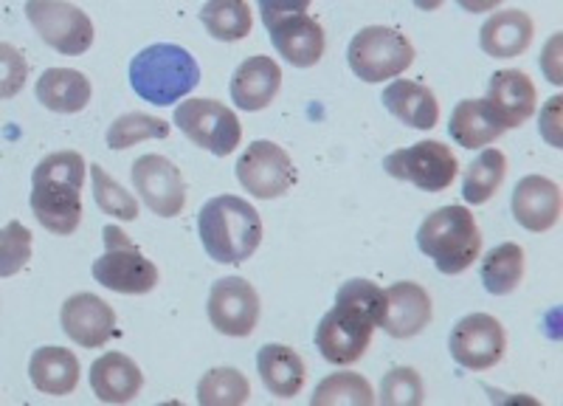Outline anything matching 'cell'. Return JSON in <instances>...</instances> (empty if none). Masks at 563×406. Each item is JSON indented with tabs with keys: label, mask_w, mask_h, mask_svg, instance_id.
Listing matches in <instances>:
<instances>
[{
	"label": "cell",
	"mask_w": 563,
	"mask_h": 406,
	"mask_svg": "<svg viewBox=\"0 0 563 406\" xmlns=\"http://www.w3.org/2000/svg\"><path fill=\"white\" fill-rule=\"evenodd\" d=\"M276 52L294 68H313L321 63L327 52V34L316 18L308 12L279 14L265 23Z\"/></svg>",
	"instance_id": "16"
},
{
	"label": "cell",
	"mask_w": 563,
	"mask_h": 406,
	"mask_svg": "<svg viewBox=\"0 0 563 406\" xmlns=\"http://www.w3.org/2000/svg\"><path fill=\"white\" fill-rule=\"evenodd\" d=\"M200 23L220 43H238L254 29V14L245 0H206Z\"/></svg>",
	"instance_id": "29"
},
{
	"label": "cell",
	"mask_w": 563,
	"mask_h": 406,
	"mask_svg": "<svg viewBox=\"0 0 563 406\" xmlns=\"http://www.w3.org/2000/svg\"><path fill=\"white\" fill-rule=\"evenodd\" d=\"M251 395V384L240 370L214 367L198 381L200 406H240Z\"/></svg>",
	"instance_id": "31"
},
{
	"label": "cell",
	"mask_w": 563,
	"mask_h": 406,
	"mask_svg": "<svg viewBox=\"0 0 563 406\" xmlns=\"http://www.w3.org/2000/svg\"><path fill=\"white\" fill-rule=\"evenodd\" d=\"M417 249L434 260L440 274L456 277L479 260L482 232L467 207H442L431 212L417 229Z\"/></svg>",
	"instance_id": "5"
},
{
	"label": "cell",
	"mask_w": 563,
	"mask_h": 406,
	"mask_svg": "<svg viewBox=\"0 0 563 406\" xmlns=\"http://www.w3.org/2000/svg\"><path fill=\"white\" fill-rule=\"evenodd\" d=\"M79 359L68 348H37L29 361V378L45 395H70L79 384Z\"/></svg>",
	"instance_id": "26"
},
{
	"label": "cell",
	"mask_w": 563,
	"mask_h": 406,
	"mask_svg": "<svg viewBox=\"0 0 563 406\" xmlns=\"http://www.w3.org/2000/svg\"><path fill=\"white\" fill-rule=\"evenodd\" d=\"M209 322L229 339H249L260 325V294L243 277H223L211 285L209 294Z\"/></svg>",
	"instance_id": "13"
},
{
	"label": "cell",
	"mask_w": 563,
	"mask_h": 406,
	"mask_svg": "<svg viewBox=\"0 0 563 406\" xmlns=\"http://www.w3.org/2000/svg\"><path fill=\"white\" fill-rule=\"evenodd\" d=\"M541 133H544L547 144H552L555 150L563 147L561 139V97H552L550 102L541 110Z\"/></svg>",
	"instance_id": "38"
},
{
	"label": "cell",
	"mask_w": 563,
	"mask_h": 406,
	"mask_svg": "<svg viewBox=\"0 0 563 406\" xmlns=\"http://www.w3.org/2000/svg\"><path fill=\"white\" fill-rule=\"evenodd\" d=\"M59 325L70 342H77L85 350H97L115 339L119 325H115V310L97 294L79 290L68 297L59 310Z\"/></svg>",
	"instance_id": "15"
},
{
	"label": "cell",
	"mask_w": 563,
	"mask_h": 406,
	"mask_svg": "<svg viewBox=\"0 0 563 406\" xmlns=\"http://www.w3.org/2000/svg\"><path fill=\"white\" fill-rule=\"evenodd\" d=\"M93 279L124 297H141L158 285V265L141 252L124 229L104 226V252L93 263Z\"/></svg>",
	"instance_id": "6"
},
{
	"label": "cell",
	"mask_w": 563,
	"mask_h": 406,
	"mask_svg": "<svg viewBox=\"0 0 563 406\" xmlns=\"http://www.w3.org/2000/svg\"><path fill=\"white\" fill-rule=\"evenodd\" d=\"M525 249L519 243H499L485 254L482 285L493 297H507L525 279Z\"/></svg>",
	"instance_id": "28"
},
{
	"label": "cell",
	"mask_w": 563,
	"mask_h": 406,
	"mask_svg": "<svg viewBox=\"0 0 563 406\" xmlns=\"http://www.w3.org/2000/svg\"><path fill=\"white\" fill-rule=\"evenodd\" d=\"M29 63L26 57L9 43H0V99H14L26 88Z\"/></svg>",
	"instance_id": "37"
},
{
	"label": "cell",
	"mask_w": 563,
	"mask_h": 406,
	"mask_svg": "<svg viewBox=\"0 0 563 406\" xmlns=\"http://www.w3.org/2000/svg\"><path fill=\"white\" fill-rule=\"evenodd\" d=\"M384 169L397 180L415 184L422 193H442L460 175V162L449 144L426 139L415 147L395 150L384 158Z\"/></svg>",
	"instance_id": "10"
},
{
	"label": "cell",
	"mask_w": 563,
	"mask_h": 406,
	"mask_svg": "<svg viewBox=\"0 0 563 406\" xmlns=\"http://www.w3.org/2000/svg\"><path fill=\"white\" fill-rule=\"evenodd\" d=\"M90 387L102 404H130L144 387V375L130 355L110 350L90 364Z\"/></svg>",
	"instance_id": "21"
},
{
	"label": "cell",
	"mask_w": 563,
	"mask_h": 406,
	"mask_svg": "<svg viewBox=\"0 0 563 406\" xmlns=\"http://www.w3.org/2000/svg\"><path fill=\"white\" fill-rule=\"evenodd\" d=\"M434 305H431L429 290L417 283H395L386 288V314L380 328L391 339H411L429 328Z\"/></svg>",
	"instance_id": "18"
},
{
	"label": "cell",
	"mask_w": 563,
	"mask_h": 406,
	"mask_svg": "<svg viewBox=\"0 0 563 406\" xmlns=\"http://www.w3.org/2000/svg\"><path fill=\"white\" fill-rule=\"evenodd\" d=\"M238 180L256 200H276L296 184V167L290 155L274 142L249 144L238 158Z\"/></svg>",
	"instance_id": "12"
},
{
	"label": "cell",
	"mask_w": 563,
	"mask_h": 406,
	"mask_svg": "<svg viewBox=\"0 0 563 406\" xmlns=\"http://www.w3.org/2000/svg\"><path fill=\"white\" fill-rule=\"evenodd\" d=\"M384 108L406 128L434 130L440 122V102L434 90L415 79H391L384 90Z\"/></svg>",
	"instance_id": "22"
},
{
	"label": "cell",
	"mask_w": 563,
	"mask_h": 406,
	"mask_svg": "<svg viewBox=\"0 0 563 406\" xmlns=\"http://www.w3.org/2000/svg\"><path fill=\"white\" fill-rule=\"evenodd\" d=\"M417 9H422V12H434V9H440L445 0H411Z\"/></svg>",
	"instance_id": "41"
},
{
	"label": "cell",
	"mask_w": 563,
	"mask_h": 406,
	"mask_svg": "<svg viewBox=\"0 0 563 406\" xmlns=\"http://www.w3.org/2000/svg\"><path fill=\"white\" fill-rule=\"evenodd\" d=\"M352 74L364 83H389L415 63V45L404 32L389 26H366L346 48Z\"/></svg>",
	"instance_id": "7"
},
{
	"label": "cell",
	"mask_w": 563,
	"mask_h": 406,
	"mask_svg": "<svg viewBox=\"0 0 563 406\" xmlns=\"http://www.w3.org/2000/svg\"><path fill=\"white\" fill-rule=\"evenodd\" d=\"M198 232L206 254L214 263L240 265L254 257L263 243V220L249 200L238 195H218L200 209Z\"/></svg>",
	"instance_id": "3"
},
{
	"label": "cell",
	"mask_w": 563,
	"mask_h": 406,
	"mask_svg": "<svg viewBox=\"0 0 563 406\" xmlns=\"http://www.w3.org/2000/svg\"><path fill=\"white\" fill-rule=\"evenodd\" d=\"M487 105L507 130L521 128L536 113V85L525 72H496L487 83Z\"/></svg>",
	"instance_id": "20"
},
{
	"label": "cell",
	"mask_w": 563,
	"mask_h": 406,
	"mask_svg": "<svg viewBox=\"0 0 563 406\" xmlns=\"http://www.w3.org/2000/svg\"><path fill=\"white\" fill-rule=\"evenodd\" d=\"M133 187L150 212L158 218H178L186 207V180L167 155L147 153L133 162Z\"/></svg>",
	"instance_id": "14"
},
{
	"label": "cell",
	"mask_w": 563,
	"mask_h": 406,
	"mask_svg": "<svg viewBox=\"0 0 563 406\" xmlns=\"http://www.w3.org/2000/svg\"><path fill=\"white\" fill-rule=\"evenodd\" d=\"M90 79L74 68H48L37 79V102L52 113H79L90 102Z\"/></svg>",
	"instance_id": "27"
},
{
	"label": "cell",
	"mask_w": 563,
	"mask_h": 406,
	"mask_svg": "<svg viewBox=\"0 0 563 406\" xmlns=\"http://www.w3.org/2000/svg\"><path fill=\"white\" fill-rule=\"evenodd\" d=\"M561 212V187L547 175H525L512 189V218L527 232H550Z\"/></svg>",
	"instance_id": "17"
},
{
	"label": "cell",
	"mask_w": 563,
	"mask_h": 406,
	"mask_svg": "<svg viewBox=\"0 0 563 406\" xmlns=\"http://www.w3.org/2000/svg\"><path fill=\"white\" fill-rule=\"evenodd\" d=\"M313 406H372L375 393H372L369 381L358 373H333L327 375L316 387Z\"/></svg>",
	"instance_id": "32"
},
{
	"label": "cell",
	"mask_w": 563,
	"mask_h": 406,
	"mask_svg": "<svg viewBox=\"0 0 563 406\" xmlns=\"http://www.w3.org/2000/svg\"><path fill=\"white\" fill-rule=\"evenodd\" d=\"M169 122L147 113H124L108 128V147L110 150H130L147 139H167Z\"/></svg>",
	"instance_id": "34"
},
{
	"label": "cell",
	"mask_w": 563,
	"mask_h": 406,
	"mask_svg": "<svg viewBox=\"0 0 563 406\" xmlns=\"http://www.w3.org/2000/svg\"><path fill=\"white\" fill-rule=\"evenodd\" d=\"M26 18L48 48L65 57H79L93 45V23L68 0H26Z\"/></svg>",
	"instance_id": "9"
},
{
	"label": "cell",
	"mask_w": 563,
	"mask_h": 406,
	"mask_svg": "<svg viewBox=\"0 0 563 406\" xmlns=\"http://www.w3.org/2000/svg\"><path fill=\"white\" fill-rule=\"evenodd\" d=\"M449 350L460 367L485 373L505 359L507 330L496 316L467 314L451 330Z\"/></svg>",
	"instance_id": "11"
},
{
	"label": "cell",
	"mask_w": 563,
	"mask_h": 406,
	"mask_svg": "<svg viewBox=\"0 0 563 406\" xmlns=\"http://www.w3.org/2000/svg\"><path fill=\"white\" fill-rule=\"evenodd\" d=\"M505 122L496 117V110L487 105V99H462L451 113L449 133L460 147L482 150L496 142L505 133Z\"/></svg>",
	"instance_id": "25"
},
{
	"label": "cell",
	"mask_w": 563,
	"mask_h": 406,
	"mask_svg": "<svg viewBox=\"0 0 563 406\" xmlns=\"http://www.w3.org/2000/svg\"><path fill=\"white\" fill-rule=\"evenodd\" d=\"M507 175V158L501 150H485L479 158L467 164L462 175V198L465 204H487L501 189Z\"/></svg>",
	"instance_id": "30"
},
{
	"label": "cell",
	"mask_w": 563,
	"mask_h": 406,
	"mask_svg": "<svg viewBox=\"0 0 563 406\" xmlns=\"http://www.w3.org/2000/svg\"><path fill=\"white\" fill-rule=\"evenodd\" d=\"M200 83V65L184 45L155 43L130 63V85L144 102L167 108L189 97Z\"/></svg>",
	"instance_id": "4"
},
{
	"label": "cell",
	"mask_w": 563,
	"mask_h": 406,
	"mask_svg": "<svg viewBox=\"0 0 563 406\" xmlns=\"http://www.w3.org/2000/svg\"><path fill=\"white\" fill-rule=\"evenodd\" d=\"M426 398V387L417 370L395 367L380 381L378 400L384 406H420Z\"/></svg>",
	"instance_id": "36"
},
{
	"label": "cell",
	"mask_w": 563,
	"mask_h": 406,
	"mask_svg": "<svg viewBox=\"0 0 563 406\" xmlns=\"http://www.w3.org/2000/svg\"><path fill=\"white\" fill-rule=\"evenodd\" d=\"M465 12L471 14H482V12H493V9H499L505 0H456Z\"/></svg>",
	"instance_id": "40"
},
{
	"label": "cell",
	"mask_w": 563,
	"mask_h": 406,
	"mask_svg": "<svg viewBox=\"0 0 563 406\" xmlns=\"http://www.w3.org/2000/svg\"><path fill=\"white\" fill-rule=\"evenodd\" d=\"M256 373L276 398H296L308 378V364L288 344H265L256 353Z\"/></svg>",
	"instance_id": "24"
},
{
	"label": "cell",
	"mask_w": 563,
	"mask_h": 406,
	"mask_svg": "<svg viewBox=\"0 0 563 406\" xmlns=\"http://www.w3.org/2000/svg\"><path fill=\"white\" fill-rule=\"evenodd\" d=\"M90 180H93V200H97V207L102 209L104 215H110V218L115 220L139 218V200H135L108 169H102V164H93V167H90Z\"/></svg>",
	"instance_id": "33"
},
{
	"label": "cell",
	"mask_w": 563,
	"mask_h": 406,
	"mask_svg": "<svg viewBox=\"0 0 563 406\" xmlns=\"http://www.w3.org/2000/svg\"><path fill=\"white\" fill-rule=\"evenodd\" d=\"M532 34H536V26H532L530 14L521 9H505V12L487 18L479 32V45L487 57L512 59L530 48Z\"/></svg>",
	"instance_id": "23"
},
{
	"label": "cell",
	"mask_w": 563,
	"mask_h": 406,
	"mask_svg": "<svg viewBox=\"0 0 563 406\" xmlns=\"http://www.w3.org/2000/svg\"><path fill=\"white\" fill-rule=\"evenodd\" d=\"M175 128L214 158H229L243 139V124L229 105L218 99H186L175 108Z\"/></svg>",
	"instance_id": "8"
},
{
	"label": "cell",
	"mask_w": 563,
	"mask_h": 406,
	"mask_svg": "<svg viewBox=\"0 0 563 406\" xmlns=\"http://www.w3.org/2000/svg\"><path fill=\"white\" fill-rule=\"evenodd\" d=\"M85 158L77 150H59L45 155L32 175V212L48 234L68 238L82 220Z\"/></svg>",
	"instance_id": "2"
},
{
	"label": "cell",
	"mask_w": 563,
	"mask_h": 406,
	"mask_svg": "<svg viewBox=\"0 0 563 406\" xmlns=\"http://www.w3.org/2000/svg\"><path fill=\"white\" fill-rule=\"evenodd\" d=\"M310 0H260V12H263V23L279 18V14H296L308 12Z\"/></svg>",
	"instance_id": "39"
},
{
	"label": "cell",
	"mask_w": 563,
	"mask_h": 406,
	"mask_svg": "<svg viewBox=\"0 0 563 406\" xmlns=\"http://www.w3.org/2000/svg\"><path fill=\"white\" fill-rule=\"evenodd\" d=\"M282 88V68L276 59L265 57H249L240 65L234 77H231V99L245 113H256L265 110L276 99Z\"/></svg>",
	"instance_id": "19"
},
{
	"label": "cell",
	"mask_w": 563,
	"mask_h": 406,
	"mask_svg": "<svg viewBox=\"0 0 563 406\" xmlns=\"http://www.w3.org/2000/svg\"><path fill=\"white\" fill-rule=\"evenodd\" d=\"M386 314V290L372 279H350L335 294V305L316 328V348L324 361L350 367L364 359L372 333Z\"/></svg>",
	"instance_id": "1"
},
{
	"label": "cell",
	"mask_w": 563,
	"mask_h": 406,
	"mask_svg": "<svg viewBox=\"0 0 563 406\" xmlns=\"http://www.w3.org/2000/svg\"><path fill=\"white\" fill-rule=\"evenodd\" d=\"M34 252L32 229L12 220L0 229V277H14L26 268Z\"/></svg>",
	"instance_id": "35"
}]
</instances>
